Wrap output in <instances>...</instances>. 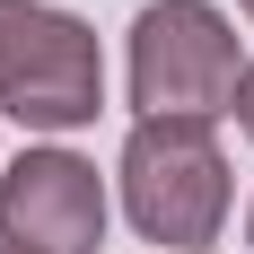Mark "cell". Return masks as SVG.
<instances>
[{
	"label": "cell",
	"mask_w": 254,
	"mask_h": 254,
	"mask_svg": "<svg viewBox=\"0 0 254 254\" xmlns=\"http://www.w3.org/2000/svg\"><path fill=\"white\" fill-rule=\"evenodd\" d=\"M237 79H246V53H237V26L210 0H149L131 18V105H140V123L237 114Z\"/></svg>",
	"instance_id": "obj_1"
},
{
	"label": "cell",
	"mask_w": 254,
	"mask_h": 254,
	"mask_svg": "<svg viewBox=\"0 0 254 254\" xmlns=\"http://www.w3.org/2000/svg\"><path fill=\"white\" fill-rule=\"evenodd\" d=\"M123 210L167 254H202L228 228V149L210 123H131L123 140Z\"/></svg>",
	"instance_id": "obj_2"
},
{
	"label": "cell",
	"mask_w": 254,
	"mask_h": 254,
	"mask_svg": "<svg viewBox=\"0 0 254 254\" xmlns=\"http://www.w3.org/2000/svg\"><path fill=\"white\" fill-rule=\"evenodd\" d=\"M105 105L97 26L44 0H0V114L26 131H79Z\"/></svg>",
	"instance_id": "obj_3"
},
{
	"label": "cell",
	"mask_w": 254,
	"mask_h": 254,
	"mask_svg": "<svg viewBox=\"0 0 254 254\" xmlns=\"http://www.w3.org/2000/svg\"><path fill=\"white\" fill-rule=\"evenodd\" d=\"M105 176L79 149H26L0 167V254H97Z\"/></svg>",
	"instance_id": "obj_4"
},
{
	"label": "cell",
	"mask_w": 254,
	"mask_h": 254,
	"mask_svg": "<svg viewBox=\"0 0 254 254\" xmlns=\"http://www.w3.org/2000/svg\"><path fill=\"white\" fill-rule=\"evenodd\" d=\"M237 123H246V140H254V62H246V79H237Z\"/></svg>",
	"instance_id": "obj_5"
},
{
	"label": "cell",
	"mask_w": 254,
	"mask_h": 254,
	"mask_svg": "<svg viewBox=\"0 0 254 254\" xmlns=\"http://www.w3.org/2000/svg\"><path fill=\"white\" fill-rule=\"evenodd\" d=\"M237 9H246V18H254V0H237Z\"/></svg>",
	"instance_id": "obj_6"
},
{
	"label": "cell",
	"mask_w": 254,
	"mask_h": 254,
	"mask_svg": "<svg viewBox=\"0 0 254 254\" xmlns=\"http://www.w3.org/2000/svg\"><path fill=\"white\" fill-rule=\"evenodd\" d=\"M246 237H254V219H246Z\"/></svg>",
	"instance_id": "obj_7"
}]
</instances>
